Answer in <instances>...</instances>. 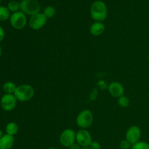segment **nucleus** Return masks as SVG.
I'll return each mask as SVG.
<instances>
[{
    "label": "nucleus",
    "instance_id": "1",
    "mask_svg": "<svg viewBox=\"0 0 149 149\" xmlns=\"http://www.w3.org/2000/svg\"><path fill=\"white\" fill-rule=\"evenodd\" d=\"M90 16L95 22H103L108 16L107 6L103 1H94L90 7Z\"/></svg>",
    "mask_w": 149,
    "mask_h": 149
},
{
    "label": "nucleus",
    "instance_id": "2",
    "mask_svg": "<svg viewBox=\"0 0 149 149\" xmlns=\"http://www.w3.org/2000/svg\"><path fill=\"white\" fill-rule=\"evenodd\" d=\"M34 89L30 84H24L17 86L14 95L20 102H27L31 100L34 96Z\"/></svg>",
    "mask_w": 149,
    "mask_h": 149
},
{
    "label": "nucleus",
    "instance_id": "3",
    "mask_svg": "<svg viewBox=\"0 0 149 149\" xmlns=\"http://www.w3.org/2000/svg\"><path fill=\"white\" fill-rule=\"evenodd\" d=\"M77 126L81 129L87 130L93 123V113L89 109H84L78 113L76 119Z\"/></svg>",
    "mask_w": 149,
    "mask_h": 149
},
{
    "label": "nucleus",
    "instance_id": "4",
    "mask_svg": "<svg viewBox=\"0 0 149 149\" xmlns=\"http://www.w3.org/2000/svg\"><path fill=\"white\" fill-rule=\"evenodd\" d=\"M20 10L25 15L33 16L40 12V4L37 0H22L20 2Z\"/></svg>",
    "mask_w": 149,
    "mask_h": 149
},
{
    "label": "nucleus",
    "instance_id": "5",
    "mask_svg": "<svg viewBox=\"0 0 149 149\" xmlns=\"http://www.w3.org/2000/svg\"><path fill=\"white\" fill-rule=\"evenodd\" d=\"M10 22L12 27L16 30H21L24 29L27 24V17L23 12L17 11L11 15Z\"/></svg>",
    "mask_w": 149,
    "mask_h": 149
},
{
    "label": "nucleus",
    "instance_id": "6",
    "mask_svg": "<svg viewBox=\"0 0 149 149\" xmlns=\"http://www.w3.org/2000/svg\"><path fill=\"white\" fill-rule=\"evenodd\" d=\"M76 134L77 132L72 129L64 130L60 135V143L65 148H70L76 143Z\"/></svg>",
    "mask_w": 149,
    "mask_h": 149
},
{
    "label": "nucleus",
    "instance_id": "7",
    "mask_svg": "<svg viewBox=\"0 0 149 149\" xmlns=\"http://www.w3.org/2000/svg\"><path fill=\"white\" fill-rule=\"evenodd\" d=\"M47 21V17L45 15L44 13H38L33 16H31L29 21V25L30 28L33 30L38 31L44 27Z\"/></svg>",
    "mask_w": 149,
    "mask_h": 149
},
{
    "label": "nucleus",
    "instance_id": "8",
    "mask_svg": "<svg viewBox=\"0 0 149 149\" xmlns=\"http://www.w3.org/2000/svg\"><path fill=\"white\" fill-rule=\"evenodd\" d=\"M93 141L90 132L86 129H81L76 134V143L82 148L90 146Z\"/></svg>",
    "mask_w": 149,
    "mask_h": 149
},
{
    "label": "nucleus",
    "instance_id": "9",
    "mask_svg": "<svg viewBox=\"0 0 149 149\" xmlns=\"http://www.w3.org/2000/svg\"><path fill=\"white\" fill-rule=\"evenodd\" d=\"M17 100L14 94H4L0 100L1 109L5 111H11L15 108Z\"/></svg>",
    "mask_w": 149,
    "mask_h": 149
},
{
    "label": "nucleus",
    "instance_id": "10",
    "mask_svg": "<svg viewBox=\"0 0 149 149\" xmlns=\"http://www.w3.org/2000/svg\"><path fill=\"white\" fill-rule=\"evenodd\" d=\"M141 137V130L140 129L139 127L133 125V126H131L130 127H129V129L127 130L125 139L132 146L139 142Z\"/></svg>",
    "mask_w": 149,
    "mask_h": 149
},
{
    "label": "nucleus",
    "instance_id": "11",
    "mask_svg": "<svg viewBox=\"0 0 149 149\" xmlns=\"http://www.w3.org/2000/svg\"><path fill=\"white\" fill-rule=\"evenodd\" d=\"M108 90L109 94L114 97L119 98L121 96L124 95L125 88L123 85L119 81H113L108 86Z\"/></svg>",
    "mask_w": 149,
    "mask_h": 149
},
{
    "label": "nucleus",
    "instance_id": "12",
    "mask_svg": "<svg viewBox=\"0 0 149 149\" xmlns=\"http://www.w3.org/2000/svg\"><path fill=\"white\" fill-rule=\"evenodd\" d=\"M106 29L104 23L103 22H95L91 24L90 27V33L93 36H98L103 33Z\"/></svg>",
    "mask_w": 149,
    "mask_h": 149
},
{
    "label": "nucleus",
    "instance_id": "13",
    "mask_svg": "<svg viewBox=\"0 0 149 149\" xmlns=\"http://www.w3.org/2000/svg\"><path fill=\"white\" fill-rule=\"evenodd\" d=\"M15 143L14 136L5 134L0 139V149H11Z\"/></svg>",
    "mask_w": 149,
    "mask_h": 149
},
{
    "label": "nucleus",
    "instance_id": "14",
    "mask_svg": "<svg viewBox=\"0 0 149 149\" xmlns=\"http://www.w3.org/2000/svg\"><path fill=\"white\" fill-rule=\"evenodd\" d=\"M18 125L15 123V122H9L7 125H6L5 127V131L6 134H8V135H12V136H14L18 132Z\"/></svg>",
    "mask_w": 149,
    "mask_h": 149
},
{
    "label": "nucleus",
    "instance_id": "15",
    "mask_svg": "<svg viewBox=\"0 0 149 149\" xmlns=\"http://www.w3.org/2000/svg\"><path fill=\"white\" fill-rule=\"evenodd\" d=\"M17 87V86H16V84L14 82H13V81H6L3 84V91L5 93V94H14Z\"/></svg>",
    "mask_w": 149,
    "mask_h": 149
},
{
    "label": "nucleus",
    "instance_id": "16",
    "mask_svg": "<svg viewBox=\"0 0 149 149\" xmlns=\"http://www.w3.org/2000/svg\"><path fill=\"white\" fill-rule=\"evenodd\" d=\"M10 11L8 7L0 6V21H6L10 17Z\"/></svg>",
    "mask_w": 149,
    "mask_h": 149
},
{
    "label": "nucleus",
    "instance_id": "17",
    "mask_svg": "<svg viewBox=\"0 0 149 149\" xmlns=\"http://www.w3.org/2000/svg\"><path fill=\"white\" fill-rule=\"evenodd\" d=\"M117 103H118V105H119L120 107L127 108L129 106L130 101V99L127 96L122 95L118 98Z\"/></svg>",
    "mask_w": 149,
    "mask_h": 149
},
{
    "label": "nucleus",
    "instance_id": "18",
    "mask_svg": "<svg viewBox=\"0 0 149 149\" xmlns=\"http://www.w3.org/2000/svg\"><path fill=\"white\" fill-rule=\"evenodd\" d=\"M55 13H56V10H55V7H52V6H47L45 8L44 10V14L46 16L47 18H52V17H54L55 15Z\"/></svg>",
    "mask_w": 149,
    "mask_h": 149
},
{
    "label": "nucleus",
    "instance_id": "19",
    "mask_svg": "<svg viewBox=\"0 0 149 149\" xmlns=\"http://www.w3.org/2000/svg\"><path fill=\"white\" fill-rule=\"evenodd\" d=\"M8 9L10 12H13V13H16L20 10V3L17 2L15 0H13L9 2Z\"/></svg>",
    "mask_w": 149,
    "mask_h": 149
},
{
    "label": "nucleus",
    "instance_id": "20",
    "mask_svg": "<svg viewBox=\"0 0 149 149\" xmlns=\"http://www.w3.org/2000/svg\"><path fill=\"white\" fill-rule=\"evenodd\" d=\"M131 149H149V143L144 141H139L132 145Z\"/></svg>",
    "mask_w": 149,
    "mask_h": 149
},
{
    "label": "nucleus",
    "instance_id": "21",
    "mask_svg": "<svg viewBox=\"0 0 149 149\" xmlns=\"http://www.w3.org/2000/svg\"><path fill=\"white\" fill-rule=\"evenodd\" d=\"M131 144L127 141L126 139L125 140H122V141L119 143V148L121 149H130V148Z\"/></svg>",
    "mask_w": 149,
    "mask_h": 149
},
{
    "label": "nucleus",
    "instance_id": "22",
    "mask_svg": "<svg viewBox=\"0 0 149 149\" xmlns=\"http://www.w3.org/2000/svg\"><path fill=\"white\" fill-rule=\"evenodd\" d=\"M97 97V89H93V90L91 91L90 94V100H96Z\"/></svg>",
    "mask_w": 149,
    "mask_h": 149
},
{
    "label": "nucleus",
    "instance_id": "23",
    "mask_svg": "<svg viewBox=\"0 0 149 149\" xmlns=\"http://www.w3.org/2000/svg\"><path fill=\"white\" fill-rule=\"evenodd\" d=\"M89 148L90 149H100L101 146H100V144L97 141H92Z\"/></svg>",
    "mask_w": 149,
    "mask_h": 149
},
{
    "label": "nucleus",
    "instance_id": "24",
    "mask_svg": "<svg viewBox=\"0 0 149 149\" xmlns=\"http://www.w3.org/2000/svg\"><path fill=\"white\" fill-rule=\"evenodd\" d=\"M4 37H5V32L3 28L0 26V42L4 40Z\"/></svg>",
    "mask_w": 149,
    "mask_h": 149
},
{
    "label": "nucleus",
    "instance_id": "25",
    "mask_svg": "<svg viewBox=\"0 0 149 149\" xmlns=\"http://www.w3.org/2000/svg\"><path fill=\"white\" fill-rule=\"evenodd\" d=\"M81 148H82V147L80 146L79 145L78 143H77L73 144V145L69 148V149H81Z\"/></svg>",
    "mask_w": 149,
    "mask_h": 149
},
{
    "label": "nucleus",
    "instance_id": "26",
    "mask_svg": "<svg viewBox=\"0 0 149 149\" xmlns=\"http://www.w3.org/2000/svg\"><path fill=\"white\" fill-rule=\"evenodd\" d=\"M3 135H4V134H3V132H2V130H1L0 129V139H1V138H2V137H3Z\"/></svg>",
    "mask_w": 149,
    "mask_h": 149
},
{
    "label": "nucleus",
    "instance_id": "27",
    "mask_svg": "<svg viewBox=\"0 0 149 149\" xmlns=\"http://www.w3.org/2000/svg\"><path fill=\"white\" fill-rule=\"evenodd\" d=\"M1 55H2V48L0 46V57L1 56Z\"/></svg>",
    "mask_w": 149,
    "mask_h": 149
},
{
    "label": "nucleus",
    "instance_id": "28",
    "mask_svg": "<svg viewBox=\"0 0 149 149\" xmlns=\"http://www.w3.org/2000/svg\"><path fill=\"white\" fill-rule=\"evenodd\" d=\"M81 149H90L89 147H85V148H82Z\"/></svg>",
    "mask_w": 149,
    "mask_h": 149
},
{
    "label": "nucleus",
    "instance_id": "29",
    "mask_svg": "<svg viewBox=\"0 0 149 149\" xmlns=\"http://www.w3.org/2000/svg\"><path fill=\"white\" fill-rule=\"evenodd\" d=\"M47 149H57V148H47Z\"/></svg>",
    "mask_w": 149,
    "mask_h": 149
},
{
    "label": "nucleus",
    "instance_id": "30",
    "mask_svg": "<svg viewBox=\"0 0 149 149\" xmlns=\"http://www.w3.org/2000/svg\"><path fill=\"white\" fill-rule=\"evenodd\" d=\"M148 63H149V54H148Z\"/></svg>",
    "mask_w": 149,
    "mask_h": 149
},
{
    "label": "nucleus",
    "instance_id": "31",
    "mask_svg": "<svg viewBox=\"0 0 149 149\" xmlns=\"http://www.w3.org/2000/svg\"><path fill=\"white\" fill-rule=\"evenodd\" d=\"M148 97H149V90H148Z\"/></svg>",
    "mask_w": 149,
    "mask_h": 149
},
{
    "label": "nucleus",
    "instance_id": "32",
    "mask_svg": "<svg viewBox=\"0 0 149 149\" xmlns=\"http://www.w3.org/2000/svg\"><path fill=\"white\" fill-rule=\"evenodd\" d=\"M0 2H1V0H0Z\"/></svg>",
    "mask_w": 149,
    "mask_h": 149
}]
</instances>
